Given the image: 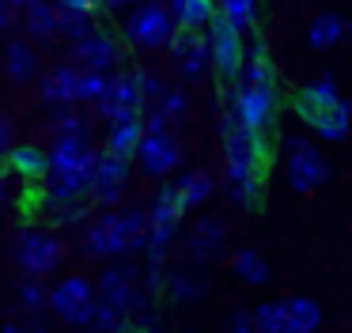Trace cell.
Masks as SVG:
<instances>
[{"label":"cell","instance_id":"9","mask_svg":"<svg viewBox=\"0 0 352 333\" xmlns=\"http://www.w3.org/2000/svg\"><path fill=\"white\" fill-rule=\"evenodd\" d=\"M223 106H228V110L235 114L250 133L261 136L269 125H273V118H276V87L235 83V87L228 91V98H223Z\"/></svg>","mask_w":352,"mask_h":333},{"label":"cell","instance_id":"41","mask_svg":"<svg viewBox=\"0 0 352 333\" xmlns=\"http://www.w3.org/2000/svg\"><path fill=\"white\" fill-rule=\"evenodd\" d=\"M231 333H258V330H254V314L239 310V314L231 318Z\"/></svg>","mask_w":352,"mask_h":333},{"label":"cell","instance_id":"45","mask_svg":"<svg viewBox=\"0 0 352 333\" xmlns=\"http://www.w3.org/2000/svg\"><path fill=\"white\" fill-rule=\"evenodd\" d=\"M34 4H38V0H12V12H16V15H23V12H31Z\"/></svg>","mask_w":352,"mask_h":333},{"label":"cell","instance_id":"46","mask_svg":"<svg viewBox=\"0 0 352 333\" xmlns=\"http://www.w3.org/2000/svg\"><path fill=\"white\" fill-rule=\"evenodd\" d=\"M129 4L137 8L140 0H102V8H110V12H118V8H129Z\"/></svg>","mask_w":352,"mask_h":333},{"label":"cell","instance_id":"10","mask_svg":"<svg viewBox=\"0 0 352 333\" xmlns=\"http://www.w3.org/2000/svg\"><path fill=\"white\" fill-rule=\"evenodd\" d=\"M208 34V50H212V72L228 83H239L246 65V42H243V30L231 27L223 15H216L212 27L205 30Z\"/></svg>","mask_w":352,"mask_h":333},{"label":"cell","instance_id":"12","mask_svg":"<svg viewBox=\"0 0 352 333\" xmlns=\"http://www.w3.org/2000/svg\"><path fill=\"white\" fill-rule=\"evenodd\" d=\"M144 91H140V76L137 72H114L110 76V87L102 95V103L95 110L114 125V121L125 118H144Z\"/></svg>","mask_w":352,"mask_h":333},{"label":"cell","instance_id":"13","mask_svg":"<svg viewBox=\"0 0 352 333\" xmlns=\"http://www.w3.org/2000/svg\"><path fill=\"white\" fill-rule=\"evenodd\" d=\"M167 50L175 57V68L182 76H190V80H197V76H205L212 68V50H208L205 30H178Z\"/></svg>","mask_w":352,"mask_h":333},{"label":"cell","instance_id":"33","mask_svg":"<svg viewBox=\"0 0 352 333\" xmlns=\"http://www.w3.org/2000/svg\"><path fill=\"white\" fill-rule=\"evenodd\" d=\"M50 136L54 140H72V136H87V125L76 110H57L50 121Z\"/></svg>","mask_w":352,"mask_h":333},{"label":"cell","instance_id":"49","mask_svg":"<svg viewBox=\"0 0 352 333\" xmlns=\"http://www.w3.org/2000/svg\"><path fill=\"white\" fill-rule=\"evenodd\" d=\"M344 38L352 42V19H344Z\"/></svg>","mask_w":352,"mask_h":333},{"label":"cell","instance_id":"17","mask_svg":"<svg viewBox=\"0 0 352 333\" xmlns=\"http://www.w3.org/2000/svg\"><path fill=\"white\" fill-rule=\"evenodd\" d=\"M80 65H57L42 76V98L57 110H72L80 103Z\"/></svg>","mask_w":352,"mask_h":333},{"label":"cell","instance_id":"7","mask_svg":"<svg viewBox=\"0 0 352 333\" xmlns=\"http://www.w3.org/2000/svg\"><path fill=\"white\" fill-rule=\"evenodd\" d=\"M16 261L19 269L27 272V277L42 280L46 272H54L57 265H61L65 257V242L57 239L54 231H42V227H23V231L16 235Z\"/></svg>","mask_w":352,"mask_h":333},{"label":"cell","instance_id":"8","mask_svg":"<svg viewBox=\"0 0 352 333\" xmlns=\"http://www.w3.org/2000/svg\"><path fill=\"white\" fill-rule=\"evenodd\" d=\"M84 254L91 257H125L133 254V227L129 212H102L84 231Z\"/></svg>","mask_w":352,"mask_h":333},{"label":"cell","instance_id":"1","mask_svg":"<svg viewBox=\"0 0 352 333\" xmlns=\"http://www.w3.org/2000/svg\"><path fill=\"white\" fill-rule=\"evenodd\" d=\"M220 133H223V171H228L231 201L254 204L261 193V159H265V144H261V136L250 133L228 106H223V114H220Z\"/></svg>","mask_w":352,"mask_h":333},{"label":"cell","instance_id":"27","mask_svg":"<svg viewBox=\"0 0 352 333\" xmlns=\"http://www.w3.org/2000/svg\"><path fill=\"white\" fill-rule=\"evenodd\" d=\"M175 186H178V197H182L186 208H197V204H205L208 197L216 193V178L208 171H190V174H182Z\"/></svg>","mask_w":352,"mask_h":333},{"label":"cell","instance_id":"36","mask_svg":"<svg viewBox=\"0 0 352 333\" xmlns=\"http://www.w3.org/2000/svg\"><path fill=\"white\" fill-rule=\"evenodd\" d=\"M61 12V8H57ZM95 15H80V12H61V34L65 38H72V45L76 42H84V38H91L95 34Z\"/></svg>","mask_w":352,"mask_h":333},{"label":"cell","instance_id":"42","mask_svg":"<svg viewBox=\"0 0 352 333\" xmlns=\"http://www.w3.org/2000/svg\"><path fill=\"white\" fill-rule=\"evenodd\" d=\"M8 171H12V166H8V155H4V159H0V204L8 201Z\"/></svg>","mask_w":352,"mask_h":333},{"label":"cell","instance_id":"19","mask_svg":"<svg viewBox=\"0 0 352 333\" xmlns=\"http://www.w3.org/2000/svg\"><path fill=\"white\" fill-rule=\"evenodd\" d=\"M178 30H208L220 15V0H167Z\"/></svg>","mask_w":352,"mask_h":333},{"label":"cell","instance_id":"32","mask_svg":"<svg viewBox=\"0 0 352 333\" xmlns=\"http://www.w3.org/2000/svg\"><path fill=\"white\" fill-rule=\"evenodd\" d=\"M258 8L261 0H220V15L239 30H250L258 23Z\"/></svg>","mask_w":352,"mask_h":333},{"label":"cell","instance_id":"24","mask_svg":"<svg viewBox=\"0 0 352 333\" xmlns=\"http://www.w3.org/2000/svg\"><path fill=\"white\" fill-rule=\"evenodd\" d=\"M341 38H344V19L333 15V12L314 15L311 27H307V42H311V50H333Z\"/></svg>","mask_w":352,"mask_h":333},{"label":"cell","instance_id":"51","mask_svg":"<svg viewBox=\"0 0 352 333\" xmlns=\"http://www.w3.org/2000/svg\"><path fill=\"white\" fill-rule=\"evenodd\" d=\"M0 65H4V61H0Z\"/></svg>","mask_w":352,"mask_h":333},{"label":"cell","instance_id":"2","mask_svg":"<svg viewBox=\"0 0 352 333\" xmlns=\"http://www.w3.org/2000/svg\"><path fill=\"white\" fill-rule=\"evenodd\" d=\"M99 166V151L87 136L54 140L50 148V174H46V201H80L91 193V178Z\"/></svg>","mask_w":352,"mask_h":333},{"label":"cell","instance_id":"40","mask_svg":"<svg viewBox=\"0 0 352 333\" xmlns=\"http://www.w3.org/2000/svg\"><path fill=\"white\" fill-rule=\"evenodd\" d=\"M61 12H80V15H99L102 0H54Z\"/></svg>","mask_w":352,"mask_h":333},{"label":"cell","instance_id":"14","mask_svg":"<svg viewBox=\"0 0 352 333\" xmlns=\"http://www.w3.org/2000/svg\"><path fill=\"white\" fill-rule=\"evenodd\" d=\"M125 186H129V163H125V159H118V155H110V151H99V166H95V178H91V193H87V201L110 208V204L122 201Z\"/></svg>","mask_w":352,"mask_h":333},{"label":"cell","instance_id":"4","mask_svg":"<svg viewBox=\"0 0 352 333\" xmlns=\"http://www.w3.org/2000/svg\"><path fill=\"white\" fill-rule=\"evenodd\" d=\"M182 197H178V186H163L155 193L152 208H148V246H144V257L148 265H163L170 254V242L178 235V224H182Z\"/></svg>","mask_w":352,"mask_h":333},{"label":"cell","instance_id":"31","mask_svg":"<svg viewBox=\"0 0 352 333\" xmlns=\"http://www.w3.org/2000/svg\"><path fill=\"white\" fill-rule=\"evenodd\" d=\"M254 330L258 333H288V303L273 299L254 310Z\"/></svg>","mask_w":352,"mask_h":333},{"label":"cell","instance_id":"29","mask_svg":"<svg viewBox=\"0 0 352 333\" xmlns=\"http://www.w3.org/2000/svg\"><path fill=\"white\" fill-rule=\"evenodd\" d=\"M163 292H167L175 303H186V299H197V295H205L208 284L197 277V272H190V269H170V272H167V288H163Z\"/></svg>","mask_w":352,"mask_h":333},{"label":"cell","instance_id":"28","mask_svg":"<svg viewBox=\"0 0 352 333\" xmlns=\"http://www.w3.org/2000/svg\"><path fill=\"white\" fill-rule=\"evenodd\" d=\"M46 216L54 227H80L91 216V201L80 197V201H46Z\"/></svg>","mask_w":352,"mask_h":333},{"label":"cell","instance_id":"37","mask_svg":"<svg viewBox=\"0 0 352 333\" xmlns=\"http://www.w3.org/2000/svg\"><path fill=\"white\" fill-rule=\"evenodd\" d=\"M107 87H110V76L107 72H80V103H91V106H99L102 103V95H107Z\"/></svg>","mask_w":352,"mask_h":333},{"label":"cell","instance_id":"34","mask_svg":"<svg viewBox=\"0 0 352 333\" xmlns=\"http://www.w3.org/2000/svg\"><path fill=\"white\" fill-rule=\"evenodd\" d=\"M186 103H190V98H186L182 87H167L160 103H152L148 110H155L160 118H167L170 125H178V121H182V114H186Z\"/></svg>","mask_w":352,"mask_h":333},{"label":"cell","instance_id":"15","mask_svg":"<svg viewBox=\"0 0 352 333\" xmlns=\"http://www.w3.org/2000/svg\"><path fill=\"white\" fill-rule=\"evenodd\" d=\"M72 57H76V65L87 68V72H107L110 76V68H118V61H122V42H118L110 30H95L91 38L72 45Z\"/></svg>","mask_w":352,"mask_h":333},{"label":"cell","instance_id":"21","mask_svg":"<svg viewBox=\"0 0 352 333\" xmlns=\"http://www.w3.org/2000/svg\"><path fill=\"white\" fill-rule=\"evenodd\" d=\"M23 27H27V34L38 38V42H54V38L61 34V12H57V4H50V0H38L31 12H23Z\"/></svg>","mask_w":352,"mask_h":333},{"label":"cell","instance_id":"23","mask_svg":"<svg viewBox=\"0 0 352 333\" xmlns=\"http://www.w3.org/2000/svg\"><path fill=\"white\" fill-rule=\"evenodd\" d=\"M8 166L23 178H46L50 174V151L34 148V144H19L8 151Z\"/></svg>","mask_w":352,"mask_h":333},{"label":"cell","instance_id":"6","mask_svg":"<svg viewBox=\"0 0 352 333\" xmlns=\"http://www.w3.org/2000/svg\"><path fill=\"white\" fill-rule=\"evenodd\" d=\"M50 307H54V314L61 322L76 325V330H91L99 295H95V284L87 277H65L50 292Z\"/></svg>","mask_w":352,"mask_h":333},{"label":"cell","instance_id":"5","mask_svg":"<svg viewBox=\"0 0 352 333\" xmlns=\"http://www.w3.org/2000/svg\"><path fill=\"white\" fill-rule=\"evenodd\" d=\"M122 34L137 50H160V45H170V38L178 34V23L167 4H137L125 19Z\"/></svg>","mask_w":352,"mask_h":333},{"label":"cell","instance_id":"20","mask_svg":"<svg viewBox=\"0 0 352 333\" xmlns=\"http://www.w3.org/2000/svg\"><path fill=\"white\" fill-rule=\"evenodd\" d=\"M140 144H144V118H125L107 129V151L125 159V163L140 151Z\"/></svg>","mask_w":352,"mask_h":333},{"label":"cell","instance_id":"35","mask_svg":"<svg viewBox=\"0 0 352 333\" xmlns=\"http://www.w3.org/2000/svg\"><path fill=\"white\" fill-rule=\"evenodd\" d=\"M19 307L23 310H31V314H42V310L50 307V292L42 288V280H34V277H27V280H19Z\"/></svg>","mask_w":352,"mask_h":333},{"label":"cell","instance_id":"48","mask_svg":"<svg viewBox=\"0 0 352 333\" xmlns=\"http://www.w3.org/2000/svg\"><path fill=\"white\" fill-rule=\"evenodd\" d=\"M27 330H31V333H50V330H46V322H31Z\"/></svg>","mask_w":352,"mask_h":333},{"label":"cell","instance_id":"43","mask_svg":"<svg viewBox=\"0 0 352 333\" xmlns=\"http://www.w3.org/2000/svg\"><path fill=\"white\" fill-rule=\"evenodd\" d=\"M16 23V12H12V0H0V30H8Z\"/></svg>","mask_w":352,"mask_h":333},{"label":"cell","instance_id":"39","mask_svg":"<svg viewBox=\"0 0 352 333\" xmlns=\"http://www.w3.org/2000/svg\"><path fill=\"white\" fill-rule=\"evenodd\" d=\"M140 91H144V103L152 106V103H160L163 98V91L170 87V83H163V76H155V72H144V68H140Z\"/></svg>","mask_w":352,"mask_h":333},{"label":"cell","instance_id":"44","mask_svg":"<svg viewBox=\"0 0 352 333\" xmlns=\"http://www.w3.org/2000/svg\"><path fill=\"white\" fill-rule=\"evenodd\" d=\"M8 140H12V133H8V121H4V118H0V159H4V155H8Z\"/></svg>","mask_w":352,"mask_h":333},{"label":"cell","instance_id":"47","mask_svg":"<svg viewBox=\"0 0 352 333\" xmlns=\"http://www.w3.org/2000/svg\"><path fill=\"white\" fill-rule=\"evenodd\" d=\"M0 333H31V330H27V325H19V322H8Z\"/></svg>","mask_w":352,"mask_h":333},{"label":"cell","instance_id":"50","mask_svg":"<svg viewBox=\"0 0 352 333\" xmlns=\"http://www.w3.org/2000/svg\"><path fill=\"white\" fill-rule=\"evenodd\" d=\"M140 4H167V0H140Z\"/></svg>","mask_w":352,"mask_h":333},{"label":"cell","instance_id":"3","mask_svg":"<svg viewBox=\"0 0 352 333\" xmlns=\"http://www.w3.org/2000/svg\"><path fill=\"white\" fill-rule=\"evenodd\" d=\"M296 114L322 140H344L352 129V106H349V98H341L337 80L329 72L318 76L314 83H307L296 95Z\"/></svg>","mask_w":352,"mask_h":333},{"label":"cell","instance_id":"30","mask_svg":"<svg viewBox=\"0 0 352 333\" xmlns=\"http://www.w3.org/2000/svg\"><path fill=\"white\" fill-rule=\"evenodd\" d=\"M231 269H235V277L243 280V284H265L269 280V261L258 254V250H239L235 261H231Z\"/></svg>","mask_w":352,"mask_h":333},{"label":"cell","instance_id":"38","mask_svg":"<svg viewBox=\"0 0 352 333\" xmlns=\"http://www.w3.org/2000/svg\"><path fill=\"white\" fill-rule=\"evenodd\" d=\"M91 330H99V333H125V330H129V318H125L122 310H114L110 303H102V299H99Z\"/></svg>","mask_w":352,"mask_h":333},{"label":"cell","instance_id":"22","mask_svg":"<svg viewBox=\"0 0 352 333\" xmlns=\"http://www.w3.org/2000/svg\"><path fill=\"white\" fill-rule=\"evenodd\" d=\"M239 83H254V87H276V72H273V61H269L265 42H250Z\"/></svg>","mask_w":352,"mask_h":333},{"label":"cell","instance_id":"11","mask_svg":"<svg viewBox=\"0 0 352 333\" xmlns=\"http://www.w3.org/2000/svg\"><path fill=\"white\" fill-rule=\"evenodd\" d=\"M284 151H288V159H284V166H288V182H292L296 193H311V189H318L322 182L329 178L326 155H322L307 136H288V140H284Z\"/></svg>","mask_w":352,"mask_h":333},{"label":"cell","instance_id":"16","mask_svg":"<svg viewBox=\"0 0 352 333\" xmlns=\"http://www.w3.org/2000/svg\"><path fill=\"white\" fill-rule=\"evenodd\" d=\"M137 159H140V166H144L148 174L163 178V174H170L178 163H182V144H178L175 133H155V136L144 133V144H140Z\"/></svg>","mask_w":352,"mask_h":333},{"label":"cell","instance_id":"25","mask_svg":"<svg viewBox=\"0 0 352 333\" xmlns=\"http://www.w3.org/2000/svg\"><path fill=\"white\" fill-rule=\"evenodd\" d=\"M322 325V307L307 295H292L288 299V333H318Z\"/></svg>","mask_w":352,"mask_h":333},{"label":"cell","instance_id":"26","mask_svg":"<svg viewBox=\"0 0 352 333\" xmlns=\"http://www.w3.org/2000/svg\"><path fill=\"white\" fill-rule=\"evenodd\" d=\"M4 68H8V76L16 83H27L34 72H38V57H34V50L27 42H19V38H12L8 50H4Z\"/></svg>","mask_w":352,"mask_h":333},{"label":"cell","instance_id":"18","mask_svg":"<svg viewBox=\"0 0 352 333\" xmlns=\"http://www.w3.org/2000/svg\"><path fill=\"white\" fill-rule=\"evenodd\" d=\"M223 235L228 231H223L220 219H212V216L197 219V224L190 227V239H186V257L197 261V265L216 261V257L223 254Z\"/></svg>","mask_w":352,"mask_h":333}]
</instances>
